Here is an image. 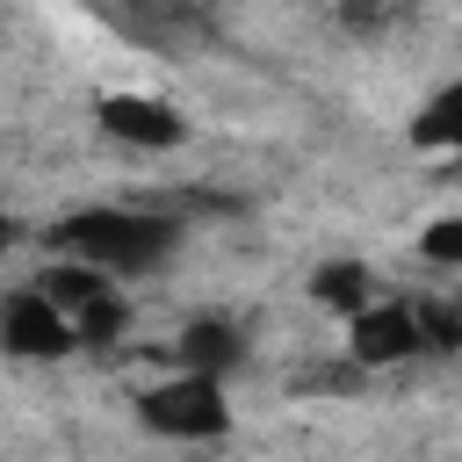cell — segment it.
<instances>
[{
    "label": "cell",
    "mask_w": 462,
    "mask_h": 462,
    "mask_svg": "<svg viewBox=\"0 0 462 462\" xmlns=\"http://www.w3.org/2000/svg\"><path fill=\"white\" fill-rule=\"evenodd\" d=\"M346 354H354V368H390V361L426 354L419 296H368L361 310H346Z\"/></svg>",
    "instance_id": "3"
},
{
    "label": "cell",
    "mask_w": 462,
    "mask_h": 462,
    "mask_svg": "<svg viewBox=\"0 0 462 462\" xmlns=\"http://www.w3.org/2000/svg\"><path fill=\"white\" fill-rule=\"evenodd\" d=\"M51 253H72L116 282H144L180 253V224L159 209H130V202H101V209H72L51 224Z\"/></svg>",
    "instance_id": "1"
},
{
    "label": "cell",
    "mask_w": 462,
    "mask_h": 462,
    "mask_svg": "<svg viewBox=\"0 0 462 462\" xmlns=\"http://www.w3.org/2000/svg\"><path fill=\"white\" fill-rule=\"evenodd\" d=\"M0 346L22 354V361H58V354L79 346V332H72V318L29 282V289H14V296L0 303Z\"/></svg>",
    "instance_id": "4"
},
{
    "label": "cell",
    "mask_w": 462,
    "mask_h": 462,
    "mask_svg": "<svg viewBox=\"0 0 462 462\" xmlns=\"http://www.w3.org/2000/svg\"><path fill=\"white\" fill-rule=\"evenodd\" d=\"M404 14H411V0H339V22L354 36H390Z\"/></svg>",
    "instance_id": "10"
},
{
    "label": "cell",
    "mask_w": 462,
    "mask_h": 462,
    "mask_svg": "<svg viewBox=\"0 0 462 462\" xmlns=\"http://www.w3.org/2000/svg\"><path fill=\"white\" fill-rule=\"evenodd\" d=\"M411 144H419V152H455V159H462V79L440 87V94L411 116Z\"/></svg>",
    "instance_id": "8"
},
{
    "label": "cell",
    "mask_w": 462,
    "mask_h": 462,
    "mask_svg": "<svg viewBox=\"0 0 462 462\" xmlns=\"http://www.w3.org/2000/svg\"><path fill=\"white\" fill-rule=\"evenodd\" d=\"M173 361H180V368L231 375V368L245 361V332H238L231 318H195V325H180V339H173Z\"/></svg>",
    "instance_id": "6"
},
{
    "label": "cell",
    "mask_w": 462,
    "mask_h": 462,
    "mask_svg": "<svg viewBox=\"0 0 462 462\" xmlns=\"http://www.w3.org/2000/svg\"><path fill=\"white\" fill-rule=\"evenodd\" d=\"M137 419H144L152 433H166V440H224V426H231L224 375L180 368V361H173V375L152 383V390L137 397Z\"/></svg>",
    "instance_id": "2"
},
{
    "label": "cell",
    "mask_w": 462,
    "mask_h": 462,
    "mask_svg": "<svg viewBox=\"0 0 462 462\" xmlns=\"http://www.w3.org/2000/svg\"><path fill=\"white\" fill-rule=\"evenodd\" d=\"M0 253H7V217H0Z\"/></svg>",
    "instance_id": "12"
},
{
    "label": "cell",
    "mask_w": 462,
    "mask_h": 462,
    "mask_svg": "<svg viewBox=\"0 0 462 462\" xmlns=\"http://www.w3.org/2000/svg\"><path fill=\"white\" fill-rule=\"evenodd\" d=\"M101 130L116 144H137V152H173L188 144V116H173V101H152V94H101Z\"/></svg>",
    "instance_id": "5"
},
{
    "label": "cell",
    "mask_w": 462,
    "mask_h": 462,
    "mask_svg": "<svg viewBox=\"0 0 462 462\" xmlns=\"http://www.w3.org/2000/svg\"><path fill=\"white\" fill-rule=\"evenodd\" d=\"M368 296H375L368 260H325V267L310 274V303H318V310H339V318H346V310H361Z\"/></svg>",
    "instance_id": "7"
},
{
    "label": "cell",
    "mask_w": 462,
    "mask_h": 462,
    "mask_svg": "<svg viewBox=\"0 0 462 462\" xmlns=\"http://www.w3.org/2000/svg\"><path fill=\"white\" fill-rule=\"evenodd\" d=\"M419 253H426L433 267H462V217H433V224L419 231Z\"/></svg>",
    "instance_id": "11"
},
{
    "label": "cell",
    "mask_w": 462,
    "mask_h": 462,
    "mask_svg": "<svg viewBox=\"0 0 462 462\" xmlns=\"http://www.w3.org/2000/svg\"><path fill=\"white\" fill-rule=\"evenodd\" d=\"M72 332H79V346H116V339L130 332V303L116 296V282H108L101 296H87V303L72 310Z\"/></svg>",
    "instance_id": "9"
}]
</instances>
